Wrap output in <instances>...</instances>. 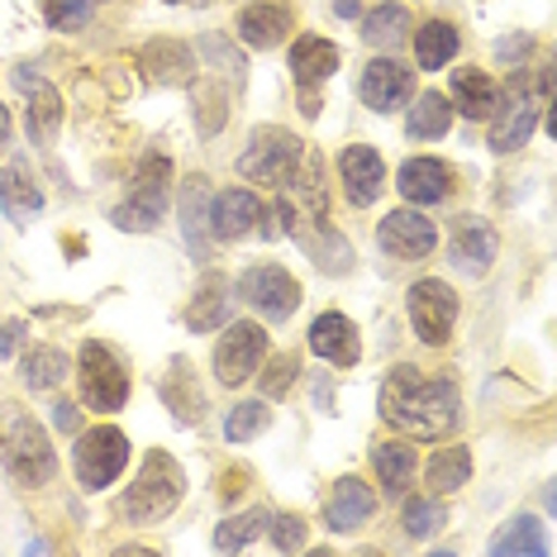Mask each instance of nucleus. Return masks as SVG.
Returning a JSON list of instances; mask_svg holds the SVG:
<instances>
[{"label":"nucleus","mask_w":557,"mask_h":557,"mask_svg":"<svg viewBox=\"0 0 557 557\" xmlns=\"http://www.w3.org/2000/svg\"><path fill=\"white\" fill-rule=\"evenodd\" d=\"M138 77L148 86H191L196 82V53L176 39H153L138 48Z\"/></svg>","instance_id":"obj_13"},{"label":"nucleus","mask_w":557,"mask_h":557,"mask_svg":"<svg viewBox=\"0 0 557 557\" xmlns=\"http://www.w3.org/2000/svg\"><path fill=\"white\" fill-rule=\"evenodd\" d=\"M453 53H458V29H453V24L429 20V24H420V29H414V58H420L424 72L448 67Z\"/></svg>","instance_id":"obj_26"},{"label":"nucleus","mask_w":557,"mask_h":557,"mask_svg":"<svg viewBox=\"0 0 557 557\" xmlns=\"http://www.w3.org/2000/svg\"><path fill=\"white\" fill-rule=\"evenodd\" d=\"M453 106H458L467 120H491L500 106V86L481 67H462V72H453Z\"/></svg>","instance_id":"obj_21"},{"label":"nucleus","mask_w":557,"mask_h":557,"mask_svg":"<svg viewBox=\"0 0 557 557\" xmlns=\"http://www.w3.org/2000/svg\"><path fill=\"white\" fill-rule=\"evenodd\" d=\"M168 5H210V0H168Z\"/></svg>","instance_id":"obj_49"},{"label":"nucleus","mask_w":557,"mask_h":557,"mask_svg":"<svg viewBox=\"0 0 557 557\" xmlns=\"http://www.w3.org/2000/svg\"><path fill=\"white\" fill-rule=\"evenodd\" d=\"M0 200H5V210H10V220H24V214H34L44 206V191L34 186V176L24 162H15L5 176H0Z\"/></svg>","instance_id":"obj_32"},{"label":"nucleus","mask_w":557,"mask_h":557,"mask_svg":"<svg viewBox=\"0 0 557 557\" xmlns=\"http://www.w3.org/2000/svg\"><path fill=\"white\" fill-rule=\"evenodd\" d=\"M168 182H172V162L168 158H153L148 168H138L129 200H120L115 214H110L115 230H124V234L158 230V220L168 214Z\"/></svg>","instance_id":"obj_4"},{"label":"nucleus","mask_w":557,"mask_h":557,"mask_svg":"<svg viewBox=\"0 0 557 557\" xmlns=\"http://www.w3.org/2000/svg\"><path fill=\"white\" fill-rule=\"evenodd\" d=\"M196 120H200V134H220L224 120H230V100H224L220 86H206V91H196Z\"/></svg>","instance_id":"obj_40"},{"label":"nucleus","mask_w":557,"mask_h":557,"mask_svg":"<svg viewBox=\"0 0 557 557\" xmlns=\"http://www.w3.org/2000/svg\"><path fill=\"white\" fill-rule=\"evenodd\" d=\"M0 144H10V110L0 106Z\"/></svg>","instance_id":"obj_48"},{"label":"nucleus","mask_w":557,"mask_h":557,"mask_svg":"<svg viewBox=\"0 0 557 557\" xmlns=\"http://www.w3.org/2000/svg\"><path fill=\"white\" fill-rule=\"evenodd\" d=\"M58 129H62V96L48 82H34V96H29V134L39 138V144H53Z\"/></svg>","instance_id":"obj_33"},{"label":"nucleus","mask_w":557,"mask_h":557,"mask_svg":"<svg viewBox=\"0 0 557 557\" xmlns=\"http://www.w3.org/2000/svg\"><path fill=\"white\" fill-rule=\"evenodd\" d=\"M268 424H272L268 405H262V400H244V405H234L230 420H224V438H230V443H248V438H258Z\"/></svg>","instance_id":"obj_37"},{"label":"nucleus","mask_w":557,"mask_h":557,"mask_svg":"<svg viewBox=\"0 0 557 557\" xmlns=\"http://www.w3.org/2000/svg\"><path fill=\"white\" fill-rule=\"evenodd\" d=\"M396 186L410 206H438V200H448V191H453V172H448V162H438V158H410L400 168Z\"/></svg>","instance_id":"obj_19"},{"label":"nucleus","mask_w":557,"mask_h":557,"mask_svg":"<svg viewBox=\"0 0 557 557\" xmlns=\"http://www.w3.org/2000/svg\"><path fill=\"white\" fill-rule=\"evenodd\" d=\"M182 491H186L182 467H176L162 448H153L144 458V467H138L134 486L124 491L120 515L129 519V524H158V519H168L176 505H182Z\"/></svg>","instance_id":"obj_3"},{"label":"nucleus","mask_w":557,"mask_h":557,"mask_svg":"<svg viewBox=\"0 0 557 557\" xmlns=\"http://www.w3.org/2000/svg\"><path fill=\"white\" fill-rule=\"evenodd\" d=\"M100 5L106 0H48L44 20H48V29H82V24H91Z\"/></svg>","instance_id":"obj_39"},{"label":"nucleus","mask_w":557,"mask_h":557,"mask_svg":"<svg viewBox=\"0 0 557 557\" xmlns=\"http://www.w3.org/2000/svg\"><path fill=\"white\" fill-rule=\"evenodd\" d=\"M286 29H290V10L286 5H248L244 15H238V39H244L248 48H276L286 39Z\"/></svg>","instance_id":"obj_24"},{"label":"nucleus","mask_w":557,"mask_h":557,"mask_svg":"<svg viewBox=\"0 0 557 557\" xmlns=\"http://www.w3.org/2000/svg\"><path fill=\"white\" fill-rule=\"evenodd\" d=\"M310 348H314V358H324V362H334V367H352V362L362 358L358 324H352L348 314L329 310V314H320V320L310 324Z\"/></svg>","instance_id":"obj_15"},{"label":"nucleus","mask_w":557,"mask_h":557,"mask_svg":"<svg viewBox=\"0 0 557 557\" xmlns=\"http://www.w3.org/2000/svg\"><path fill=\"white\" fill-rule=\"evenodd\" d=\"M491 553H496V557H510V553H548V539H543L539 519L519 515V519H510V524H505L500 534H496Z\"/></svg>","instance_id":"obj_35"},{"label":"nucleus","mask_w":557,"mask_h":557,"mask_svg":"<svg viewBox=\"0 0 557 557\" xmlns=\"http://www.w3.org/2000/svg\"><path fill=\"white\" fill-rule=\"evenodd\" d=\"M453 124V106L443 91H424L420 100L410 106V124H405V134L410 138H443Z\"/></svg>","instance_id":"obj_29"},{"label":"nucleus","mask_w":557,"mask_h":557,"mask_svg":"<svg viewBox=\"0 0 557 557\" xmlns=\"http://www.w3.org/2000/svg\"><path fill=\"white\" fill-rule=\"evenodd\" d=\"M362 39L372 48H396L410 39V10L405 5H376L372 15L362 20Z\"/></svg>","instance_id":"obj_30"},{"label":"nucleus","mask_w":557,"mask_h":557,"mask_svg":"<svg viewBox=\"0 0 557 557\" xmlns=\"http://www.w3.org/2000/svg\"><path fill=\"white\" fill-rule=\"evenodd\" d=\"M268 529V510H248V515H238V519H224L220 529H214V548L220 553H234V548H244V543H252Z\"/></svg>","instance_id":"obj_38"},{"label":"nucleus","mask_w":557,"mask_h":557,"mask_svg":"<svg viewBox=\"0 0 557 557\" xmlns=\"http://www.w3.org/2000/svg\"><path fill=\"white\" fill-rule=\"evenodd\" d=\"M20 376L29 391H53L62 376H67V358L58 348H29L20 362Z\"/></svg>","instance_id":"obj_34"},{"label":"nucleus","mask_w":557,"mask_h":557,"mask_svg":"<svg viewBox=\"0 0 557 557\" xmlns=\"http://www.w3.org/2000/svg\"><path fill=\"white\" fill-rule=\"evenodd\" d=\"M238 296H244L262 320H290L300 306V282L286 268H276V262H258V268H248L238 276Z\"/></svg>","instance_id":"obj_8"},{"label":"nucleus","mask_w":557,"mask_h":557,"mask_svg":"<svg viewBox=\"0 0 557 557\" xmlns=\"http://www.w3.org/2000/svg\"><path fill=\"white\" fill-rule=\"evenodd\" d=\"M268 534H272L276 553H300V548H306V519H300V515H276L268 524Z\"/></svg>","instance_id":"obj_41"},{"label":"nucleus","mask_w":557,"mask_h":557,"mask_svg":"<svg viewBox=\"0 0 557 557\" xmlns=\"http://www.w3.org/2000/svg\"><path fill=\"white\" fill-rule=\"evenodd\" d=\"M162 400H168L172 410H176V420H186V424H196V420H200V410H206V396L196 391L191 362H172L168 382H162Z\"/></svg>","instance_id":"obj_28"},{"label":"nucleus","mask_w":557,"mask_h":557,"mask_svg":"<svg viewBox=\"0 0 557 557\" xmlns=\"http://www.w3.org/2000/svg\"><path fill=\"white\" fill-rule=\"evenodd\" d=\"M258 220H262V200L252 191H244V186H230V191L210 196V234L224 238V244L244 238Z\"/></svg>","instance_id":"obj_16"},{"label":"nucleus","mask_w":557,"mask_h":557,"mask_svg":"<svg viewBox=\"0 0 557 557\" xmlns=\"http://www.w3.org/2000/svg\"><path fill=\"white\" fill-rule=\"evenodd\" d=\"M300 138L296 134H286V129H276V124H268V129H258L248 138V148L238 153V172L248 176V182H262V186H282L290 168L300 162Z\"/></svg>","instance_id":"obj_7"},{"label":"nucleus","mask_w":557,"mask_h":557,"mask_svg":"<svg viewBox=\"0 0 557 557\" xmlns=\"http://www.w3.org/2000/svg\"><path fill=\"white\" fill-rule=\"evenodd\" d=\"M510 100H505V110L496 106V124H491V148L496 153H515V148H524L529 144V134H534V124H539V110H543V100L529 91V82L524 77H515L510 86Z\"/></svg>","instance_id":"obj_11"},{"label":"nucleus","mask_w":557,"mask_h":557,"mask_svg":"<svg viewBox=\"0 0 557 557\" xmlns=\"http://www.w3.org/2000/svg\"><path fill=\"white\" fill-rule=\"evenodd\" d=\"M372 515H376V496H372V486L358 481V476H344L324 500V519H329L334 534H352V529H362Z\"/></svg>","instance_id":"obj_17"},{"label":"nucleus","mask_w":557,"mask_h":557,"mask_svg":"<svg viewBox=\"0 0 557 557\" xmlns=\"http://www.w3.org/2000/svg\"><path fill=\"white\" fill-rule=\"evenodd\" d=\"M414 91V77H410V67H400V62H372V67L362 72V100L376 110V115H391V110H400L405 100H410Z\"/></svg>","instance_id":"obj_18"},{"label":"nucleus","mask_w":557,"mask_h":557,"mask_svg":"<svg viewBox=\"0 0 557 557\" xmlns=\"http://www.w3.org/2000/svg\"><path fill=\"white\" fill-rule=\"evenodd\" d=\"M382 248L391 252V258H400V262H420L429 258V252L438 248V230H434V220H424L420 210H391L386 220H382Z\"/></svg>","instance_id":"obj_12"},{"label":"nucleus","mask_w":557,"mask_h":557,"mask_svg":"<svg viewBox=\"0 0 557 557\" xmlns=\"http://www.w3.org/2000/svg\"><path fill=\"white\" fill-rule=\"evenodd\" d=\"M77 382H82V400L86 410H100V414H115L124 410L129 400V376H124L120 358L110 352L106 344H82V362H77Z\"/></svg>","instance_id":"obj_5"},{"label":"nucleus","mask_w":557,"mask_h":557,"mask_svg":"<svg viewBox=\"0 0 557 557\" xmlns=\"http://www.w3.org/2000/svg\"><path fill=\"white\" fill-rule=\"evenodd\" d=\"M230 306H234L230 282H224L220 272H210L206 282H200L196 300L186 306V329H196V334H210V329H220L224 320H230Z\"/></svg>","instance_id":"obj_22"},{"label":"nucleus","mask_w":557,"mask_h":557,"mask_svg":"<svg viewBox=\"0 0 557 557\" xmlns=\"http://www.w3.org/2000/svg\"><path fill=\"white\" fill-rule=\"evenodd\" d=\"M268 358V334L258 324H230V334L214 344V376L224 386H244Z\"/></svg>","instance_id":"obj_10"},{"label":"nucleus","mask_w":557,"mask_h":557,"mask_svg":"<svg viewBox=\"0 0 557 557\" xmlns=\"http://www.w3.org/2000/svg\"><path fill=\"white\" fill-rule=\"evenodd\" d=\"M429 491L434 496H453V491L467 486V476H472V453L467 448H438L434 458H429Z\"/></svg>","instance_id":"obj_27"},{"label":"nucleus","mask_w":557,"mask_h":557,"mask_svg":"<svg viewBox=\"0 0 557 557\" xmlns=\"http://www.w3.org/2000/svg\"><path fill=\"white\" fill-rule=\"evenodd\" d=\"M400 524H405V534L410 539H429V534H438L443 524H448V510H443V500H424V496H410V505H405V515H400Z\"/></svg>","instance_id":"obj_36"},{"label":"nucleus","mask_w":557,"mask_h":557,"mask_svg":"<svg viewBox=\"0 0 557 557\" xmlns=\"http://www.w3.org/2000/svg\"><path fill=\"white\" fill-rule=\"evenodd\" d=\"M0 462H5V472L15 476L20 486H44V481H53V472H58V453H53V443H48L44 424L34 420V414L15 410V405L0 410Z\"/></svg>","instance_id":"obj_2"},{"label":"nucleus","mask_w":557,"mask_h":557,"mask_svg":"<svg viewBox=\"0 0 557 557\" xmlns=\"http://www.w3.org/2000/svg\"><path fill=\"white\" fill-rule=\"evenodd\" d=\"M24 334H29V329H24L20 320H5V329H0V358H10V352L24 344Z\"/></svg>","instance_id":"obj_43"},{"label":"nucleus","mask_w":557,"mask_h":557,"mask_svg":"<svg viewBox=\"0 0 557 557\" xmlns=\"http://www.w3.org/2000/svg\"><path fill=\"white\" fill-rule=\"evenodd\" d=\"M496 248H500L496 230H491L486 220H476V214H462V220L453 224V252H458V262L467 272H486L491 262H496Z\"/></svg>","instance_id":"obj_20"},{"label":"nucleus","mask_w":557,"mask_h":557,"mask_svg":"<svg viewBox=\"0 0 557 557\" xmlns=\"http://www.w3.org/2000/svg\"><path fill=\"white\" fill-rule=\"evenodd\" d=\"M462 400L448 376H429L424 367H396L382 386V420L410 438H448L458 429Z\"/></svg>","instance_id":"obj_1"},{"label":"nucleus","mask_w":557,"mask_h":557,"mask_svg":"<svg viewBox=\"0 0 557 557\" xmlns=\"http://www.w3.org/2000/svg\"><path fill=\"white\" fill-rule=\"evenodd\" d=\"M372 467H376V481H382L386 496H405L420 462H414L410 443H382V448H372Z\"/></svg>","instance_id":"obj_25"},{"label":"nucleus","mask_w":557,"mask_h":557,"mask_svg":"<svg viewBox=\"0 0 557 557\" xmlns=\"http://www.w3.org/2000/svg\"><path fill=\"white\" fill-rule=\"evenodd\" d=\"M244 481H248V467H230V472L220 476V496H224V500H234L238 491H244Z\"/></svg>","instance_id":"obj_45"},{"label":"nucleus","mask_w":557,"mask_h":557,"mask_svg":"<svg viewBox=\"0 0 557 557\" xmlns=\"http://www.w3.org/2000/svg\"><path fill=\"white\" fill-rule=\"evenodd\" d=\"M496 53H500V62H515L519 53H529V34H515V39H500V44H496Z\"/></svg>","instance_id":"obj_46"},{"label":"nucleus","mask_w":557,"mask_h":557,"mask_svg":"<svg viewBox=\"0 0 557 557\" xmlns=\"http://www.w3.org/2000/svg\"><path fill=\"white\" fill-rule=\"evenodd\" d=\"M300 367H296V358H276L272 367H268V376H262V391L268 396H282V391L290 386V376H296Z\"/></svg>","instance_id":"obj_42"},{"label":"nucleus","mask_w":557,"mask_h":557,"mask_svg":"<svg viewBox=\"0 0 557 557\" xmlns=\"http://www.w3.org/2000/svg\"><path fill=\"white\" fill-rule=\"evenodd\" d=\"M338 72V48L329 39H314V34H306V39H296V48H290V77H296V86H320Z\"/></svg>","instance_id":"obj_23"},{"label":"nucleus","mask_w":557,"mask_h":557,"mask_svg":"<svg viewBox=\"0 0 557 557\" xmlns=\"http://www.w3.org/2000/svg\"><path fill=\"white\" fill-rule=\"evenodd\" d=\"M338 176H344V196H348V206H372L376 196H382V186H386V162L382 153H372V148H362V144H352L344 148V158H338Z\"/></svg>","instance_id":"obj_14"},{"label":"nucleus","mask_w":557,"mask_h":557,"mask_svg":"<svg viewBox=\"0 0 557 557\" xmlns=\"http://www.w3.org/2000/svg\"><path fill=\"white\" fill-rule=\"evenodd\" d=\"M124 462H129V438L115 424L86 429L77 438V448H72V467H77V481L86 491H106L124 472Z\"/></svg>","instance_id":"obj_6"},{"label":"nucleus","mask_w":557,"mask_h":557,"mask_svg":"<svg viewBox=\"0 0 557 557\" xmlns=\"http://www.w3.org/2000/svg\"><path fill=\"white\" fill-rule=\"evenodd\" d=\"M453 320H458V296H453L448 282L429 276V282L410 286V324H414V334H420L429 348L448 344Z\"/></svg>","instance_id":"obj_9"},{"label":"nucleus","mask_w":557,"mask_h":557,"mask_svg":"<svg viewBox=\"0 0 557 557\" xmlns=\"http://www.w3.org/2000/svg\"><path fill=\"white\" fill-rule=\"evenodd\" d=\"M338 15H344V20H358V0H338Z\"/></svg>","instance_id":"obj_47"},{"label":"nucleus","mask_w":557,"mask_h":557,"mask_svg":"<svg viewBox=\"0 0 557 557\" xmlns=\"http://www.w3.org/2000/svg\"><path fill=\"white\" fill-rule=\"evenodd\" d=\"M182 214H186V238H191L196 258H206V230H210V186L206 176H191L182 191Z\"/></svg>","instance_id":"obj_31"},{"label":"nucleus","mask_w":557,"mask_h":557,"mask_svg":"<svg viewBox=\"0 0 557 557\" xmlns=\"http://www.w3.org/2000/svg\"><path fill=\"white\" fill-rule=\"evenodd\" d=\"M53 424H58V429H67V434H77V429H82V410H77V405L62 400V405H53Z\"/></svg>","instance_id":"obj_44"}]
</instances>
